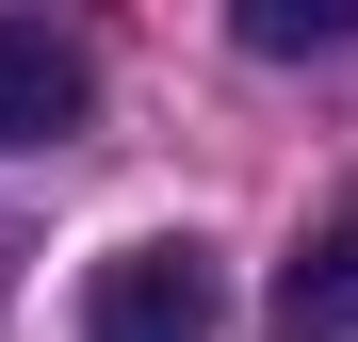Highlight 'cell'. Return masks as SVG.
<instances>
[{
    "label": "cell",
    "mask_w": 358,
    "mask_h": 342,
    "mask_svg": "<svg viewBox=\"0 0 358 342\" xmlns=\"http://www.w3.org/2000/svg\"><path fill=\"white\" fill-rule=\"evenodd\" d=\"M82 326L98 342H212L228 310H212V245H114L98 277H82Z\"/></svg>",
    "instance_id": "cell-1"
},
{
    "label": "cell",
    "mask_w": 358,
    "mask_h": 342,
    "mask_svg": "<svg viewBox=\"0 0 358 342\" xmlns=\"http://www.w3.org/2000/svg\"><path fill=\"white\" fill-rule=\"evenodd\" d=\"M277 326H293V342L358 326V196H326V228L293 245V277H277Z\"/></svg>",
    "instance_id": "cell-3"
},
{
    "label": "cell",
    "mask_w": 358,
    "mask_h": 342,
    "mask_svg": "<svg viewBox=\"0 0 358 342\" xmlns=\"http://www.w3.org/2000/svg\"><path fill=\"white\" fill-rule=\"evenodd\" d=\"M82 114H98V66H82V33H49V17H0V163L66 147Z\"/></svg>",
    "instance_id": "cell-2"
}]
</instances>
